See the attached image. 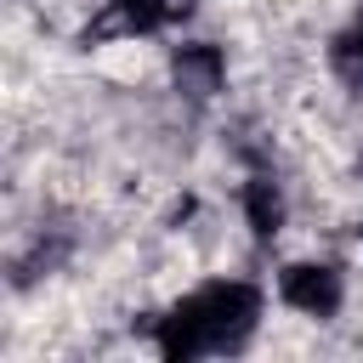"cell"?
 I'll use <instances>...</instances> for the list:
<instances>
[{
	"mask_svg": "<svg viewBox=\"0 0 363 363\" xmlns=\"http://www.w3.org/2000/svg\"><path fill=\"white\" fill-rule=\"evenodd\" d=\"M244 221L255 238H278V227H284V187L267 170H255L244 182Z\"/></svg>",
	"mask_w": 363,
	"mask_h": 363,
	"instance_id": "obj_5",
	"label": "cell"
},
{
	"mask_svg": "<svg viewBox=\"0 0 363 363\" xmlns=\"http://www.w3.org/2000/svg\"><path fill=\"white\" fill-rule=\"evenodd\" d=\"M187 11H193V0H102L96 34H159V28L182 23Z\"/></svg>",
	"mask_w": 363,
	"mask_h": 363,
	"instance_id": "obj_4",
	"label": "cell"
},
{
	"mask_svg": "<svg viewBox=\"0 0 363 363\" xmlns=\"http://www.w3.org/2000/svg\"><path fill=\"white\" fill-rule=\"evenodd\" d=\"M278 301L306 312V318H335L340 301H346V278L329 261H289L278 272Z\"/></svg>",
	"mask_w": 363,
	"mask_h": 363,
	"instance_id": "obj_2",
	"label": "cell"
},
{
	"mask_svg": "<svg viewBox=\"0 0 363 363\" xmlns=\"http://www.w3.org/2000/svg\"><path fill=\"white\" fill-rule=\"evenodd\" d=\"M329 68L340 74L346 91H363V17H357L346 34H335V45H329Z\"/></svg>",
	"mask_w": 363,
	"mask_h": 363,
	"instance_id": "obj_6",
	"label": "cell"
},
{
	"mask_svg": "<svg viewBox=\"0 0 363 363\" xmlns=\"http://www.w3.org/2000/svg\"><path fill=\"white\" fill-rule=\"evenodd\" d=\"M170 79H176L182 96L210 102V96L221 91V79H227V57H221V45H210V40H187V45H176V51H170Z\"/></svg>",
	"mask_w": 363,
	"mask_h": 363,
	"instance_id": "obj_3",
	"label": "cell"
},
{
	"mask_svg": "<svg viewBox=\"0 0 363 363\" xmlns=\"http://www.w3.org/2000/svg\"><path fill=\"white\" fill-rule=\"evenodd\" d=\"M255 323H261V289L244 284V278H216V284L193 289L187 301H176L159 318V352L170 363L210 357V352H238Z\"/></svg>",
	"mask_w": 363,
	"mask_h": 363,
	"instance_id": "obj_1",
	"label": "cell"
}]
</instances>
